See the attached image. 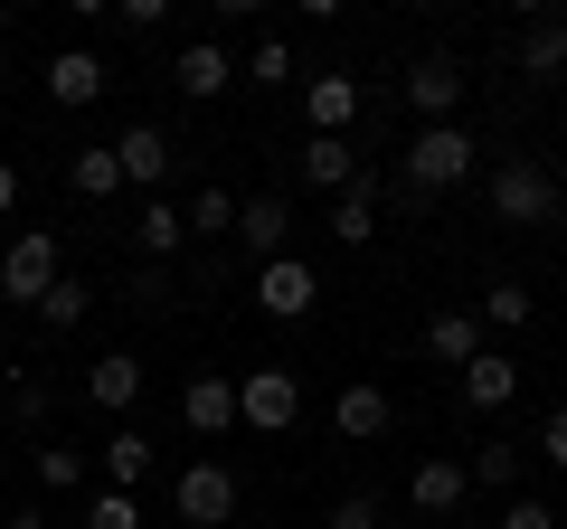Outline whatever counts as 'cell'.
I'll list each match as a JSON object with an SVG mask.
<instances>
[{"label":"cell","mask_w":567,"mask_h":529,"mask_svg":"<svg viewBox=\"0 0 567 529\" xmlns=\"http://www.w3.org/2000/svg\"><path fill=\"white\" fill-rule=\"evenodd\" d=\"M454 378H464V407L473 416H502L511 397H520V360H511V350H473Z\"/></svg>","instance_id":"ba28073f"},{"label":"cell","mask_w":567,"mask_h":529,"mask_svg":"<svg viewBox=\"0 0 567 529\" xmlns=\"http://www.w3.org/2000/svg\"><path fill=\"white\" fill-rule=\"evenodd\" d=\"M10 416H20V426H39V416H48V387L20 378V387H10Z\"/></svg>","instance_id":"d590c367"},{"label":"cell","mask_w":567,"mask_h":529,"mask_svg":"<svg viewBox=\"0 0 567 529\" xmlns=\"http://www.w3.org/2000/svg\"><path fill=\"white\" fill-rule=\"evenodd\" d=\"M464 473H473V491H511V483H520V454H511V445H473Z\"/></svg>","instance_id":"4316f807"},{"label":"cell","mask_w":567,"mask_h":529,"mask_svg":"<svg viewBox=\"0 0 567 529\" xmlns=\"http://www.w3.org/2000/svg\"><path fill=\"white\" fill-rule=\"evenodd\" d=\"M539 464L567 473V407H548V426H539Z\"/></svg>","instance_id":"e575fe53"},{"label":"cell","mask_w":567,"mask_h":529,"mask_svg":"<svg viewBox=\"0 0 567 529\" xmlns=\"http://www.w3.org/2000/svg\"><path fill=\"white\" fill-rule=\"evenodd\" d=\"M171 510H181L189 529H227V520H237V473L199 454V464H189L181 483H171Z\"/></svg>","instance_id":"277c9868"},{"label":"cell","mask_w":567,"mask_h":529,"mask_svg":"<svg viewBox=\"0 0 567 529\" xmlns=\"http://www.w3.org/2000/svg\"><path fill=\"white\" fill-rule=\"evenodd\" d=\"M29 473H39V491H76L85 483V454L76 445H39V464H29Z\"/></svg>","instance_id":"83f0119b"},{"label":"cell","mask_w":567,"mask_h":529,"mask_svg":"<svg viewBox=\"0 0 567 529\" xmlns=\"http://www.w3.org/2000/svg\"><path fill=\"white\" fill-rule=\"evenodd\" d=\"M331 529H379V501H369V491H350V501H331Z\"/></svg>","instance_id":"d6a6232c"},{"label":"cell","mask_w":567,"mask_h":529,"mask_svg":"<svg viewBox=\"0 0 567 529\" xmlns=\"http://www.w3.org/2000/svg\"><path fill=\"white\" fill-rule=\"evenodd\" d=\"M502 529H558V510H548V501H520V491H511V510H502Z\"/></svg>","instance_id":"836d02e7"},{"label":"cell","mask_w":567,"mask_h":529,"mask_svg":"<svg viewBox=\"0 0 567 529\" xmlns=\"http://www.w3.org/2000/svg\"><path fill=\"white\" fill-rule=\"evenodd\" d=\"M312 303H322V274H312L303 256H275V264H256V312H275V322H303Z\"/></svg>","instance_id":"8992f818"},{"label":"cell","mask_w":567,"mask_h":529,"mask_svg":"<svg viewBox=\"0 0 567 529\" xmlns=\"http://www.w3.org/2000/svg\"><path fill=\"white\" fill-rule=\"evenodd\" d=\"M473 162H483V143H473L464 123H416V143H406L388 189H398V208H435V189H464Z\"/></svg>","instance_id":"6da1fadb"},{"label":"cell","mask_w":567,"mask_h":529,"mask_svg":"<svg viewBox=\"0 0 567 529\" xmlns=\"http://www.w3.org/2000/svg\"><path fill=\"white\" fill-rule=\"evenodd\" d=\"M293 170H303L312 189H331V199H341V189L360 180V143H341V133H312V143H303V162H293Z\"/></svg>","instance_id":"ac0fdd59"},{"label":"cell","mask_w":567,"mask_h":529,"mask_svg":"<svg viewBox=\"0 0 567 529\" xmlns=\"http://www.w3.org/2000/svg\"><path fill=\"white\" fill-rule=\"evenodd\" d=\"M0 529H48V510H10V520H0Z\"/></svg>","instance_id":"74e56055"},{"label":"cell","mask_w":567,"mask_h":529,"mask_svg":"<svg viewBox=\"0 0 567 529\" xmlns=\"http://www.w3.org/2000/svg\"><path fill=\"white\" fill-rule=\"evenodd\" d=\"M379 189H388V180L360 162V180L331 199V237H341V246H369V237H379Z\"/></svg>","instance_id":"2e32d148"},{"label":"cell","mask_w":567,"mask_h":529,"mask_svg":"<svg viewBox=\"0 0 567 529\" xmlns=\"http://www.w3.org/2000/svg\"><path fill=\"white\" fill-rule=\"evenodd\" d=\"M85 529H142V501L133 491H95L85 501Z\"/></svg>","instance_id":"f546056e"},{"label":"cell","mask_w":567,"mask_h":529,"mask_svg":"<svg viewBox=\"0 0 567 529\" xmlns=\"http://www.w3.org/2000/svg\"><path fill=\"white\" fill-rule=\"evenodd\" d=\"M10 208H20V170L0 162V218H10Z\"/></svg>","instance_id":"8d00e7d4"},{"label":"cell","mask_w":567,"mask_h":529,"mask_svg":"<svg viewBox=\"0 0 567 529\" xmlns=\"http://www.w3.org/2000/svg\"><path fill=\"white\" fill-rule=\"evenodd\" d=\"M85 312H95V293H85L76 274H66V284H58V293H48V303H39V322H48V331H58V341H66V331H85Z\"/></svg>","instance_id":"484cf974"},{"label":"cell","mask_w":567,"mask_h":529,"mask_svg":"<svg viewBox=\"0 0 567 529\" xmlns=\"http://www.w3.org/2000/svg\"><path fill=\"white\" fill-rule=\"evenodd\" d=\"M114 20L142 39V29H162V20H171V0H114Z\"/></svg>","instance_id":"1f68e13d"},{"label":"cell","mask_w":567,"mask_h":529,"mask_svg":"<svg viewBox=\"0 0 567 529\" xmlns=\"http://www.w3.org/2000/svg\"><path fill=\"white\" fill-rule=\"evenodd\" d=\"M85 407H104V416L133 426V407H142V360H133V350H104V360L85 369Z\"/></svg>","instance_id":"8fae6325"},{"label":"cell","mask_w":567,"mask_h":529,"mask_svg":"<svg viewBox=\"0 0 567 529\" xmlns=\"http://www.w3.org/2000/svg\"><path fill=\"white\" fill-rule=\"evenodd\" d=\"M293 416H303V378H293V369H246L237 378V426L293 435Z\"/></svg>","instance_id":"3957f363"},{"label":"cell","mask_w":567,"mask_h":529,"mask_svg":"<svg viewBox=\"0 0 567 529\" xmlns=\"http://www.w3.org/2000/svg\"><path fill=\"white\" fill-rule=\"evenodd\" d=\"M303 114H312V133H341V143H350V123H360V76H312L303 85Z\"/></svg>","instance_id":"d6986e66"},{"label":"cell","mask_w":567,"mask_h":529,"mask_svg":"<svg viewBox=\"0 0 567 529\" xmlns=\"http://www.w3.org/2000/svg\"><path fill=\"white\" fill-rule=\"evenodd\" d=\"M133 246H142V264H171V256L189 246V208H181V199H142Z\"/></svg>","instance_id":"9a60e30c"},{"label":"cell","mask_w":567,"mask_h":529,"mask_svg":"<svg viewBox=\"0 0 567 529\" xmlns=\"http://www.w3.org/2000/svg\"><path fill=\"white\" fill-rule=\"evenodd\" d=\"M133 303H142V312L171 303V264H133Z\"/></svg>","instance_id":"4dcf8cb0"},{"label":"cell","mask_w":567,"mask_h":529,"mask_svg":"<svg viewBox=\"0 0 567 529\" xmlns=\"http://www.w3.org/2000/svg\"><path fill=\"white\" fill-rule=\"evenodd\" d=\"M114 162H123V180H133L142 199H162V180H171V133H162V123H133V133L114 143Z\"/></svg>","instance_id":"4fadbf2b"},{"label":"cell","mask_w":567,"mask_h":529,"mask_svg":"<svg viewBox=\"0 0 567 529\" xmlns=\"http://www.w3.org/2000/svg\"><path fill=\"white\" fill-rule=\"evenodd\" d=\"M529 312H539V303H529V284H492L483 303H473V322H483V331H520Z\"/></svg>","instance_id":"d4e9b609"},{"label":"cell","mask_w":567,"mask_h":529,"mask_svg":"<svg viewBox=\"0 0 567 529\" xmlns=\"http://www.w3.org/2000/svg\"><path fill=\"white\" fill-rule=\"evenodd\" d=\"M473 350H483V322H473V312H435V322H425V360L435 369H464Z\"/></svg>","instance_id":"44dd1931"},{"label":"cell","mask_w":567,"mask_h":529,"mask_svg":"<svg viewBox=\"0 0 567 529\" xmlns=\"http://www.w3.org/2000/svg\"><path fill=\"white\" fill-rule=\"evenodd\" d=\"M454 104H464V66L454 58H416L406 66V114L416 123H454Z\"/></svg>","instance_id":"9c48e42d"},{"label":"cell","mask_w":567,"mask_h":529,"mask_svg":"<svg viewBox=\"0 0 567 529\" xmlns=\"http://www.w3.org/2000/svg\"><path fill=\"white\" fill-rule=\"evenodd\" d=\"M331 426H341L350 445H379V435L398 426V407H388V387H379V378H350L341 397H331Z\"/></svg>","instance_id":"7c38bea8"},{"label":"cell","mask_w":567,"mask_h":529,"mask_svg":"<svg viewBox=\"0 0 567 529\" xmlns=\"http://www.w3.org/2000/svg\"><path fill=\"white\" fill-rule=\"evenodd\" d=\"M0 29H10V20H0Z\"/></svg>","instance_id":"f35d334b"},{"label":"cell","mask_w":567,"mask_h":529,"mask_svg":"<svg viewBox=\"0 0 567 529\" xmlns=\"http://www.w3.org/2000/svg\"><path fill=\"white\" fill-rule=\"evenodd\" d=\"M237 208H246L237 189H218V180H208L199 199H189V237H237Z\"/></svg>","instance_id":"cb8c5ba5"},{"label":"cell","mask_w":567,"mask_h":529,"mask_svg":"<svg viewBox=\"0 0 567 529\" xmlns=\"http://www.w3.org/2000/svg\"><path fill=\"white\" fill-rule=\"evenodd\" d=\"M39 85H48V104H66V114H76V104L104 95V58H95V48H58Z\"/></svg>","instance_id":"5bb4252c"},{"label":"cell","mask_w":567,"mask_h":529,"mask_svg":"<svg viewBox=\"0 0 567 529\" xmlns=\"http://www.w3.org/2000/svg\"><path fill=\"white\" fill-rule=\"evenodd\" d=\"M66 189H76V199H114V189H123V162H114V143H85L76 162H66Z\"/></svg>","instance_id":"603a6c76"},{"label":"cell","mask_w":567,"mask_h":529,"mask_svg":"<svg viewBox=\"0 0 567 529\" xmlns=\"http://www.w3.org/2000/svg\"><path fill=\"white\" fill-rule=\"evenodd\" d=\"M171 85H181V95H189V104H218V95H227V85H237V58H227V48H218V39H189V48H181V58H171Z\"/></svg>","instance_id":"30bf717a"},{"label":"cell","mask_w":567,"mask_h":529,"mask_svg":"<svg viewBox=\"0 0 567 529\" xmlns=\"http://www.w3.org/2000/svg\"><path fill=\"white\" fill-rule=\"evenodd\" d=\"M284 227H293V218H284V199H246V208H237V246H246L256 264L293 256V246H284Z\"/></svg>","instance_id":"ffe728a7"},{"label":"cell","mask_w":567,"mask_h":529,"mask_svg":"<svg viewBox=\"0 0 567 529\" xmlns=\"http://www.w3.org/2000/svg\"><path fill=\"white\" fill-rule=\"evenodd\" d=\"M492 208H502V227H548L558 218V180L539 162H502L492 170Z\"/></svg>","instance_id":"5b68a950"},{"label":"cell","mask_w":567,"mask_h":529,"mask_svg":"<svg viewBox=\"0 0 567 529\" xmlns=\"http://www.w3.org/2000/svg\"><path fill=\"white\" fill-rule=\"evenodd\" d=\"M142 473H152V435H142V426H114V435H104V483L133 491Z\"/></svg>","instance_id":"7402d4cb"},{"label":"cell","mask_w":567,"mask_h":529,"mask_svg":"<svg viewBox=\"0 0 567 529\" xmlns=\"http://www.w3.org/2000/svg\"><path fill=\"white\" fill-rule=\"evenodd\" d=\"M181 416H189V435H227L237 426V378H208L199 369V378L181 387Z\"/></svg>","instance_id":"e0dca14e"},{"label":"cell","mask_w":567,"mask_h":529,"mask_svg":"<svg viewBox=\"0 0 567 529\" xmlns=\"http://www.w3.org/2000/svg\"><path fill=\"white\" fill-rule=\"evenodd\" d=\"M464 491H473V473H464V454H425V464L406 473V501H416L425 520H454V510H464Z\"/></svg>","instance_id":"52a82bcc"},{"label":"cell","mask_w":567,"mask_h":529,"mask_svg":"<svg viewBox=\"0 0 567 529\" xmlns=\"http://www.w3.org/2000/svg\"><path fill=\"white\" fill-rule=\"evenodd\" d=\"M237 76H256V85H275V95H284V85H293V48H284V39H256V58H246Z\"/></svg>","instance_id":"f1b7e54d"},{"label":"cell","mask_w":567,"mask_h":529,"mask_svg":"<svg viewBox=\"0 0 567 529\" xmlns=\"http://www.w3.org/2000/svg\"><path fill=\"white\" fill-rule=\"evenodd\" d=\"M58 284H66V264H58V227H20V237L0 246V293H10V303L39 312Z\"/></svg>","instance_id":"7a4b0ae2"}]
</instances>
